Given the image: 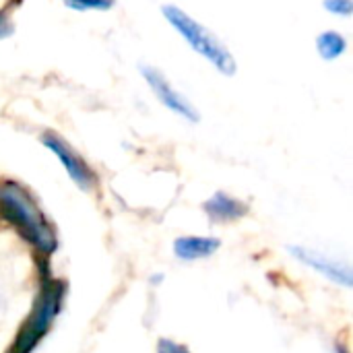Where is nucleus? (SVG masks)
<instances>
[{
  "mask_svg": "<svg viewBox=\"0 0 353 353\" xmlns=\"http://www.w3.org/2000/svg\"><path fill=\"white\" fill-rule=\"evenodd\" d=\"M12 35V21L8 10H0V39Z\"/></svg>",
  "mask_w": 353,
  "mask_h": 353,
  "instance_id": "13",
  "label": "nucleus"
},
{
  "mask_svg": "<svg viewBox=\"0 0 353 353\" xmlns=\"http://www.w3.org/2000/svg\"><path fill=\"white\" fill-rule=\"evenodd\" d=\"M290 252L302 261L304 265L312 267L314 271L327 275L331 281L335 283H341L343 288H352V269L343 263H337L333 259H327L325 254H319V252H312L308 248H300V246H290Z\"/></svg>",
  "mask_w": 353,
  "mask_h": 353,
  "instance_id": "6",
  "label": "nucleus"
},
{
  "mask_svg": "<svg viewBox=\"0 0 353 353\" xmlns=\"http://www.w3.org/2000/svg\"><path fill=\"white\" fill-rule=\"evenodd\" d=\"M0 213L41 252L50 254L56 248V236L52 228L43 221L39 209L21 186L12 182L0 184Z\"/></svg>",
  "mask_w": 353,
  "mask_h": 353,
  "instance_id": "1",
  "label": "nucleus"
},
{
  "mask_svg": "<svg viewBox=\"0 0 353 353\" xmlns=\"http://www.w3.org/2000/svg\"><path fill=\"white\" fill-rule=\"evenodd\" d=\"M205 211L213 221H234L244 217L248 213V207L223 192H217L205 203Z\"/></svg>",
  "mask_w": 353,
  "mask_h": 353,
  "instance_id": "7",
  "label": "nucleus"
},
{
  "mask_svg": "<svg viewBox=\"0 0 353 353\" xmlns=\"http://www.w3.org/2000/svg\"><path fill=\"white\" fill-rule=\"evenodd\" d=\"M62 2L68 8L81 10V12H85V10H110L116 4V0H62Z\"/></svg>",
  "mask_w": 353,
  "mask_h": 353,
  "instance_id": "10",
  "label": "nucleus"
},
{
  "mask_svg": "<svg viewBox=\"0 0 353 353\" xmlns=\"http://www.w3.org/2000/svg\"><path fill=\"white\" fill-rule=\"evenodd\" d=\"M219 248V240L215 238H199V236H188V238H178L174 244V250L178 259L182 261H199L211 256Z\"/></svg>",
  "mask_w": 353,
  "mask_h": 353,
  "instance_id": "8",
  "label": "nucleus"
},
{
  "mask_svg": "<svg viewBox=\"0 0 353 353\" xmlns=\"http://www.w3.org/2000/svg\"><path fill=\"white\" fill-rule=\"evenodd\" d=\"M62 296H64V288L60 283H46L41 288V294L37 298L35 310L29 316V321L23 327V331L19 333V337H17L10 353H29L37 345V341L50 329L54 316L58 314L60 304H62Z\"/></svg>",
  "mask_w": 353,
  "mask_h": 353,
  "instance_id": "3",
  "label": "nucleus"
},
{
  "mask_svg": "<svg viewBox=\"0 0 353 353\" xmlns=\"http://www.w3.org/2000/svg\"><path fill=\"white\" fill-rule=\"evenodd\" d=\"M325 8L331 14H339V17H350L353 10L352 0H325Z\"/></svg>",
  "mask_w": 353,
  "mask_h": 353,
  "instance_id": "11",
  "label": "nucleus"
},
{
  "mask_svg": "<svg viewBox=\"0 0 353 353\" xmlns=\"http://www.w3.org/2000/svg\"><path fill=\"white\" fill-rule=\"evenodd\" d=\"M316 50H319L321 58L335 60L347 50V39L337 31H325L316 37Z\"/></svg>",
  "mask_w": 353,
  "mask_h": 353,
  "instance_id": "9",
  "label": "nucleus"
},
{
  "mask_svg": "<svg viewBox=\"0 0 353 353\" xmlns=\"http://www.w3.org/2000/svg\"><path fill=\"white\" fill-rule=\"evenodd\" d=\"M157 353H190L184 345L180 343H174L170 339H161L159 345H157Z\"/></svg>",
  "mask_w": 353,
  "mask_h": 353,
  "instance_id": "12",
  "label": "nucleus"
},
{
  "mask_svg": "<svg viewBox=\"0 0 353 353\" xmlns=\"http://www.w3.org/2000/svg\"><path fill=\"white\" fill-rule=\"evenodd\" d=\"M161 12H163L165 21L184 37V41L196 54L205 56L221 74L232 77L236 72V60L217 35H213L207 27L196 23L190 14H186L182 8H178L174 4H163Z\"/></svg>",
  "mask_w": 353,
  "mask_h": 353,
  "instance_id": "2",
  "label": "nucleus"
},
{
  "mask_svg": "<svg viewBox=\"0 0 353 353\" xmlns=\"http://www.w3.org/2000/svg\"><path fill=\"white\" fill-rule=\"evenodd\" d=\"M41 143H43V147H48V149L62 161L66 174L70 176V180H72L79 188L89 190V188L93 186L95 178H93L91 170L87 168V163L77 155V151H74L62 137H58L56 132H43V134H41Z\"/></svg>",
  "mask_w": 353,
  "mask_h": 353,
  "instance_id": "4",
  "label": "nucleus"
},
{
  "mask_svg": "<svg viewBox=\"0 0 353 353\" xmlns=\"http://www.w3.org/2000/svg\"><path fill=\"white\" fill-rule=\"evenodd\" d=\"M141 72L147 81V85L151 87V91L155 93V97L174 114L182 116L184 120H190V122H199V112L192 108V103L188 99H184L170 83L168 79L153 66H141Z\"/></svg>",
  "mask_w": 353,
  "mask_h": 353,
  "instance_id": "5",
  "label": "nucleus"
}]
</instances>
